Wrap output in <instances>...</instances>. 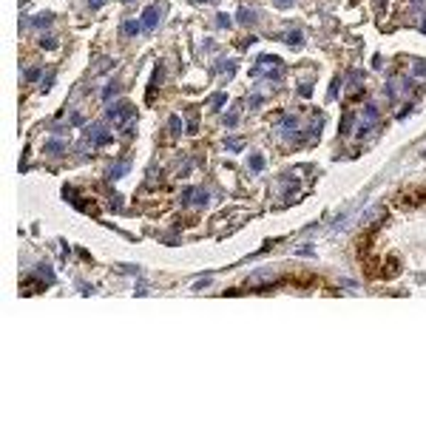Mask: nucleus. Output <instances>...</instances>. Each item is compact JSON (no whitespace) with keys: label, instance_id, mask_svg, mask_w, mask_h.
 <instances>
[{"label":"nucleus","instance_id":"1","mask_svg":"<svg viewBox=\"0 0 426 426\" xmlns=\"http://www.w3.org/2000/svg\"><path fill=\"white\" fill-rule=\"evenodd\" d=\"M378 119H381L378 105H375V103H367V105H364V111H361V122H358V128H355V137H361V134L372 131V128L378 125Z\"/></svg>","mask_w":426,"mask_h":426},{"label":"nucleus","instance_id":"2","mask_svg":"<svg viewBox=\"0 0 426 426\" xmlns=\"http://www.w3.org/2000/svg\"><path fill=\"white\" fill-rule=\"evenodd\" d=\"M128 116H134V105L131 103L119 100V103L108 105V119H111V122H122V119H128Z\"/></svg>","mask_w":426,"mask_h":426},{"label":"nucleus","instance_id":"3","mask_svg":"<svg viewBox=\"0 0 426 426\" xmlns=\"http://www.w3.org/2000/svg\"><path fill=\"white\" fill-rule=\"evenodd\" d=\"M85 137H91V142L100 148V145H105V142H111V131H108L103 122H94V125H88Z\"/></svg>","mask_w":426,"mask_h":426},{"label":"nucleus","instance_id":"4","mask_svg":"<svg viewBox=\"0 0 426 426\" xmlns=\"http://www.w3.org/2000/svg\"><path fill=\"white\" fill-rule=\"evenodd\" d=\"M278 134H281L284 139L299 137V116H293V114L281 116V119H278Z\"/></svg>","mask_w":426,"mask_h":426},{"label":"nucleus","instance_id":"5","mask_svg":"<svg viewBox=\"0 0 426 426\" xmlns=\"http://www.w3.org/2000/svg\"><path fill=\"white\" fill-rule=\"evenodd\" d=\"M182 205H207V191H202V188H185L182 191Z\"/></svg>","mask_w":426,"mask_h":426},{"label":"nucleus","instance_id":"6","mask_svg":"<svg viewBox=\"0 0 426 426\" xmlns=\"http://www.w3.org/2000/svg\"><path fill=\"white\" fill-rule=\"evenodd\" d=\"M156 26H159V9L148 6V9L142 12V29H145V32H154Z\"/></svg>","mask_w":426,"mask_h":426},{"label":"nucleus","instance_id":"7","mask_svg":"<svg viewBox=\"0 0 426 426\" xmlns=\"http://www.w3.org/2000/svg\"><path fill=\"white\" fill-rule=\"evenodd\" d=\"M142 20H125L122 23V37H137L139 35V29H142Z\"/></svg>","mask_w":426,"mask_h":426},{"label":"nucleus","instance_id":"8","mask_svg":"<svg viewBox=\"0 0 426 426\" xmlns=\"http://www.w3.org/2000/svg\"><path fill=\"white\" fill-rule=\"evenodd\" d=\"M168 131H171V137H179L182 134V116L173 114L171 119H168Z\"/></svg>","mask_w":426,"mask_h":426},{"label":"nucleus","instance_id":"9","mask_svg":"<svg viewBox=\"0 0 426 426\" xmlns=\"http://www.w3.org/2000/svg\"><path fill=\"white\" fill-rule=\"evenodd\" d=\"M239 20H242L244 26H253L256 23V12L253 9H242V12H239Z\"/></svg>","mask_w":426,"mask_h":426},{"label":"nucleus","instance_id":"10","mask_svg":"<svg viewBox=\"0 0 426 426\" xmlns=\"http://www.w3.org/2000/svg\"><path fill=\"white\" fill-rule=\"evenodd\" d=\"M116 91H119V82H111V85H105V91H103V100L108 103V100H114Z\"/></svg>","mask_w":426,"mask_h":426},{"label":"nucleus","instance_id":"11","mask_svg":"<svg viewBox=\"0 0 426 426\" xmlns=\"http://www.w3.org/2000/svg\"><path fill=\"white\" fill-rule=\"evenodd\" d=\"M46 151H48V154H63V151H66V142H60V139H51V142L46 145Z\"/></svg>","mask_w":426,"mask_h":426},{"label":"nucleus","instance_id":"12","mask_svg":"<svg viewBox=\"0 0 426 426\" xmlns=\"http://www.w3.org/2000/svg\"><path fill=\"white\" fill-rule=\"evenodd\" d=\"M128 168H131V162H119V165H116L114 171L108 173V176H111V179H116V176H122V173H125Z\"/></svg>","mask_w":426,"mask_h":426},{"label":"nucleus","instance_id":"13","mask_svg":"<svg viewBox=\"0 0 426 426\" xmlns=\"http://www.w3.org/2000/svg\"><path fill=\"white\" fill-rule=\"evenodd\" d=\"M338 88H341V77H335V80L330 82V94H327V100H335V97H338Z\"/></svg>","mask_w":426,"mask_h":426},{"label":"nucleus","instance_id":"14","mask_svg":"<svg viewBox=\"0 0 426 426\" xmlns=\"http://www.w3.org/2000/svg\"><path fill=\"white\" fill-rule=\"evenodd\" d=\"M415 77H426V60H415Z\"/></svg>","mask_w":426,"mask_h":426},{"label":"nucleus","instance_id":"15","mask_svg":"<svg viewBox=\"0 0 426 426\" xmlns=\"http://www.w3.org/2000/svg\"><path fill=\"white\" fill-rule=\"evenodd\" d=\"M225 125H228V128H236V125H239V114H236V111H228V116H225Z\"/></svg>","mask_w":426,"mask_h":426},{"label":"nucleus","instance_id":"16","mask_svg":"<svg viewBox=\"0 0 426 426\" xmlns=\"http://www.w3.org/2000/svg\"><path fill=\"white\" fill-rule=\"evenodd\" d=\"M287 43H293V48H299V46H301V32H299V29L287 35Z\"/></svg>","mask_w":426,"mask_h":426},{"label":"nucleus","instance_id":"17","mask_svg":"<svg viewBox=\"0 0 426 426\" xmlns=\"http://www.w3.org/2000/svg\"><path fill=\"white\" fill-rule=\"evenodd\" d=\"M250 168H253V171H262V168H265V162H262V154H253V156H250Z\"/></svg>","mask_w":426,"mask_h":426},{"label":"nucleus","instance_id":"18","mask_svg":"<svg viewBox=\"0 0 426 426\" xmlns=\"http://www.w3.org/2000/svg\"><path fill=\"white\" fill-rule=\"evenodd\" d=\"M48 20H51V14H43V17L37 14V17H35V26H37V29H46V26H48Z\"/></svg>","mask_w":426,"mask_h":426},{"label":"nucleus","instance_id":"19","mask_svg":"<svg viewBox=\"0 0 426 426\" xmlns=\"http://www.w3.org/2000/svg\"><path fill=\"white\" fill-rule=\"evenodd\" d=\"M349 122H352V111H347L344 122H341V134H344V137H347V131H349Z\"/></svg>","mask_w":426,"mask_h":426},{"label":"nucleus","instance_id":"20","mask_svg":"<svg viewBox=\"0 0 426 426\" xmlns=\"http://www.w3.org/2000/svg\"><path fill=\"white\" fill-rule=\"evenodd\" d=\"M225 100H228V94L222 91V94H216V97L210 100V105H213V108H219V105H225Z\"/></svg>","mask_w":426,"mask_h":426},{"label":"nucleus","instance_id":"21","mask_svg":"<svg viewBox=\"0 0 426 426\" xmlns=\"http://www.w3.org/2000/svg\"><path fill=\"white\" fill-rule=\"evenodd\" d=\"M216 26H222V29H231V17H228V14H219V17H216Z\"/></svg>","mask_w":426,"mask_h":426},{"label":"nucleus","instance_id":"22","mask_svg":"<svg viewBox=\"0 0 426 426\" xmlns=\"http://www.w3.org/2000/svg\"><path fill=\"white\" fill-rule=\"evenodd\" d=\"M247 105H250V108L256 111V108L262 105V94H253V97H250V103H247Z\"/></svg>","mask_w":426,"mask_h":426},{"label":"nucleus","instance_id":"23","mask_svg":"<svg viewBox=\"0 0 426 426\" xmlns=\"http://www.w3.org/2000/svg\"><path fill=\"white\" fill-rule=\"evenodd\" d=\"M40 71H43L40 66H37V69H32V71H26V80H37V77H40Z\"/></svg>","mask_w":426,"mask_h":426},{"label":"nucleus","instance_id":"24","mask_svg":"<svg viewBox=\"0 0 426 426\" xmlns=\"http://www.w3.org/2000/svg\"><path fill=\"white\" fill-rule=\"evenodd\" d=\"M299 88H301V97H310V94H312V85H310V82H301Z\"/></svg>","mask_w":426,"mask_h":426},{"label":"nucleus","instance_id":"25","mask_svg":"<svg viewBox=\"0 0 426 426\" xmlns=\"http://www.w3.org/2000/svg\"><path fill=\"white\" fill-rule=\"evenodd\" d=\"M43 48H57V40H54V37H46V40H43Z\"/></svg>","mask_w":426,"mask_h":426},{"label":"nucleus","instance_id":"26","mask_svg":"<svg viewBox=\"0 0 426 426\" xmlns=\"http://www.w3.org/2000/svg\"><path fill=\"white\" fill-rule=\"evenodd\" d=\"M103 3H105V0H88V6H91V9H100Z\"/></svg>","mask_w":426,"mask_h":426},{"label":"nucleus","instance_id":"27","mask_svg":"<svg viewBox=\"0 0 426 426\" xmlns=\"http://www.w3.org/2000/svg\"><path fill=\"white\" fill-rule=\"evenodd\" d=\"M276 3L281 6V9H284V6H290V3H293V0H276Z\"/></svg>","mask_w":426,"mask_h":426},{"label":"nucleus","instance_id":"28","mask_svg":"<svg viewBox=\"0 0 426 426\" xmlns=\"http://www.w3.org/2000/svg\"><path fill=\"white\" fill-rule=\"evenodd\" d=\"M424 156H426V151H424Z\"/></svg>","mask_w":426,"mask_h":426}]
</instances>
